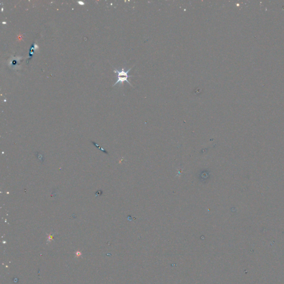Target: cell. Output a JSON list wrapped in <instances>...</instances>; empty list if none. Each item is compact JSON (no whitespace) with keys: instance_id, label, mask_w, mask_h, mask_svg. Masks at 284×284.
Wrapping results in <instances>:
<instances>
[{"instance_id":"6da1fadb","label":"cell","mask_w":284,"mask_h":284,"mask_svg":"<svg viewBox=\"0 0 284 284\" xmlns=\"http://www.w3.org/2000/svg\"><path fill=\"white\" fill-rule=\"evenodd\" d=\"M131 69H132V68H130L127 71H125L124 68H122L121 69V71H118L117 69L115 68L114 72L115 73H117L118 74V80L117 82L114 83V84H113V86L117 85L118 83L122 84L124 81H126L127 82L130 84V86H132L131 83L128 80V78L130 77V76L128 75V73L130 72V71L131 70Z\"/></svg>"},{"instance_id":"7a4b0ae2","label":"cell","mask_w":284,"mask_h":284,"mask_svg":"<svg viewBox=\"0 0 284 284\" xmlns=\"http://www.w3.org/2000/svg\"><path fill=\"white\" fill-rule=\"evenodd\" d=\"M92 143L93 144H94V145H96V147H97V148H99V149H100V150H101V151H103V152H105V153H106V154H108V153H107V151H105V149H102V148H100V147H99V146H98V145H97V144H96V143H95V142H92Z\"/></svg>"},{"instance_id":"3957f363","label":"cell","mask_w":284,"mask_h":284,"mask_svg":"<svg viewBox=\"0 0 284 284\" xmlns=\"http://www.w3.org/2000/svg\"><path fill=\"white\" fill-rule=\"evenodd\" d=\"M76 254L77 256H80L81 255V253H80V251H77V252H76Z\"/></svg>"}]
</instances>
